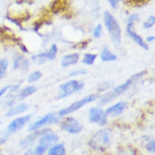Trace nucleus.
Segmentation results:
<instances>
[{
	"mask_svg": "<svg viewBox=\"0 0 155 155\" xmlns=\"http://www.w3.org/2000/svg\"><path fill=\"white\" fill-rule=\"evenodd\" d=\"M146 71H142V72L137 73L131 77L129 79H128L125 82H124L123 84L120 85L116 88H114L111 91L107 92V94H105L104 96L102 97L101 99L99 100V104L100 106H104V105H106L108 103L111 102L112 100L117 98L118 96H120L121 94H123L124 92H125L129 88V87L132 86V85L134 83V82H137L138 80L140 79V78H142L144 76Z\"/></svg>",
	"mask_w": 155,
	"mask_h": 155,
	"instance_id": "1",
	"label": "nucleus"
},
{
	"mask_svg": "<svg viewBox=\"0 0 155 155\" xmlns=\"http://www.w3.org/2000/svg\"><path fill=\"white\" fill-rule=\"evenodd\" d=\"M90 146L95 150L104 151L111 145V138L109 133L105 129L94 133L89 140Z\"/></svg>",
	"mask_w": 155,
	"mask_h": 155,
	"instance_id": "2",
	"label": "nucleus"
},
{
	"mask_svg": "<svg viewBox=\"0 0 155 155\" xmlns=\"http://www.w3.org/2000/svg\"><path fill=\"white\" fill-rule=\"evenodd\" d=\"M104 24L107 29L111 41L115 44H120L121 41V29L118 22L115 17L108 12H104Z\"/></svg>",
	"mask_w": 155,
	"mask_h": 155,
	"instance_id": "3",
	"label": "nucleus"
},
{
	"mask_svg": "<svg viewBox=\"0 0 155 155\" xmlns=\"http://www.w3.org/2000/svg\"><path fill=\"white\" fill-rule=\"evenodd\" d=\"M97 98H98L97 94H90V95H87V96H86L83 99L73 103L72 104H70V106H68L67 107L61 109V111H59V112H58V116H60V117H63V116H66L68 114L73 113V112L78 111V109L82 108V107H84L85 105H87V104L94 101Z\"/></svg>",
	"mask_w": 155,
	"mask_h": 155,
	"instance_id": "4",
	"label": "nucleus"
},
{
	"mask_svg": "<svg viewBox=\"0 0 155 155\" xmlns=\"http://www.w3.org/2000/svg\"><path fill=\"white\" fill-rule=\"evenodd\" d=\"M84 87V83L78 80H71L65 82L60 87V94L58 98L64 99L70 94H73L75 92L79 91Z\"/></svg>",
	"mask_w": 155,
	"mask_h": 155,
	"instance_id": "5",
	"label": "nucleus"
},
{
	"mask_svg": "<svg viewBox=\"0 0 155 155\" xmlns=\"http://www.w3.org/2000/svg\"><path fill=\"white\" fill-rule=\"evenodd\" d=\"M60 116H58V113L55 112H50L45 115L43 117H41V119H39L36 121L33 122L32 124H30L29 126V131L33 132L37 129H40L41 127H43L47 124H57L60 120Z\"/></svg>",
	"mask_w": 155,
	"mask_h": 155,
	"instance_id": "6",
	"label": "nucleus"
},
{
	"mask_svg": "<svg viewBox=\"0 0 155 155\" xmlns=\"http://www.w3.org/2000/svg\"><path fill=\"white\" fill-rule=\"evenodd\" d=\"M61 128L63 131L70 134H78L82 132L83 126L79 121L74 117H66L61 124Z\"/></svg>",
	"mask_w": 155,
	"mask_h": 155,
	"instance_id": "7",
	"label": "nucleus"
},
{
	"mask_svg": "<svg viewBox=\"0 0 155 155\" xmlns=\"http://www.w3.org/2000/svg\"><path fill=\"white\" fill-rule=\"evenodd\" d=\"M89 120L91 123L104 126L107 124V116L104 110L96 107H93L89 110Z\"/></svg>",
	"mask_w": 155,
	"mask_h": 155,
	"instance_id": "8",
	"label": "nucleus"
},
{
	"mask_svg": "<svg viewBox=\"0 0 155 155\" xmlns=\"http://www.w3.org/2000/svg\"><path fill=\"white\" fill-rule=\"evenodd\" d=\"M31 118V115H26V116L18 117L15 119L8 124L7 128V131L8 133H15L19 131L28 122Z\"/></svg>",
	"mask_w": 155,
	"mask_h": 155,
	"instance_id": "9",
	"label": "nucleus"
},
{
	"mask_svg": "<svg viewBox=\"0 0 155 155\" xmlns=\"http://www.w3.org/2000/svg\"><path fill=\"white\" fill-rule=\"evenodd\" d=\"M50 131L49 129H37L36 131H33V133L29 134L24 137L23 140L20 141L19 143V145L21 146L23 149H25V148H28L29 146H31L34 144V142L36 141L38 138H40L41 136L45 134V133Z\"/></svg>",
	"mask_w": 155,
	"mask_h": 155,
	"instance_id": "10",
	"label": "nucleus"
},
{
	"mask_svg": "<svg viewBox=\"0 0 155 155\" xmlns=\"http://www.w3.org/2000/svg\"><path fill=\"white\" fill-rule=\"evenodd\" d=\"M58 140L59 137L57 134L52 133L51 131H48L39 138V145H44L46 148H49L57 144Z\"/></svg>",
	"mask_w": 155,
	"mask_h": 155,
	"instance_id": "11",
	"label": "nucleus"
},
{
	"mask_svg": "<svg viewBox=\"0 0 155 155\" xmlns=\"http://www.w3.org/2000/svg\"><path fill=\"white\" fill-rule=\"evenodd\" d=\"M133 25H134V23L128 22V25H127V32H128V36H130L131 38L133 40V41H134L136 44H137L140 47H141V48L145 49V50H147L148 48H149V46L147 45V44L145 43V41L143 40L142 37L140 36H139L136 31H134V30H133Z\"/></svg>",
	"mask_w": 155,
	"mask_h": 155,
	"instance_id": "12",
	"label": "nucleus"
},
{
	"mask_svg": "<svg viewBox=\"0 0 155 155\" xmlns=\"http://www.w3.org/2000/svg\"><path fill=\"white\" fill-rule=\"evenodd\" d=\"M126 107H127V104L125 102H119V103L114 104L107 109L105 111V113H106L107 116L116 117V116L120 115L125 110Z\"/></svg>",
	"mask_w": 155,
	"mask_h": 155,
	"instance_id": "13",
	"label": "nucleus"
},
{
	"mask_svg": "<svg viewBox=\"0 0 155 155\" xmlns=\"http://www.w3.org/2000/svg\"><path fill=\"white\" fill-rule=\"evenodd\" d=\"M29 65H30L29 61L23 56H17L16 58L14 59V62H13V69L14 70L20 69V70L25 71V70H28Z\"/></svg>",
	"mask_w": 155,
	"mask_h": 155,
	"instance_id": "14",
	"label": "nucleus"
},
{
	"mask_svg": "<svg viewBox=\"0 0 155 155\" xmlns=\"http://www.w3.org/2000/svg\"><path fill=\"white\" fill-rule=\"evenodd\" d=\"M28 110V105L27 104H24V103H21V104H18L16 106L12 107V108H10L6 113V116L7 117H12V116H17V115H19V114L24 113Z\"/></svg>",
	"mask_w": 155,
	"mask_h": 155,
	"instance_id": "15",
	"label": "nucleus"
},
{
	"mask_svg": "<svg viewBox=\"0 0 155 155\" xmlns=\"http://www.w3.org/2000/svg\"><path fill=\"white\" fill-rule=\"evenodd\" d=\"M78 59L79 55L78 53H70L63 57L61 64L63 67H69L70 65H75L78 61Z\"/></svg>",
	"mask_w": 155,
	"mask_h": 155,
	"instance_id": "16",
	"label": "nucleus"
},
{
	"mask_svg": "<svg viewBox=\"0 0 155 155\" xmlns=\"http://www.w3.org/2000/svg\"><path fill=\"white\" fill-rule=\"evenodd\" d=\"M100 58L102 61L104 62H108V61H114L117 59V56L109 50L108 48L105 47L103 48V50L100 54Z\"/></svg>",
	"mask_w": 155,
	"mask_h": 155,
	"instance_id": "17",
	"label": "nucleus"
},
{
	"mask_svg": "<svg viewBox=\"0 0 155 155\" xmlns=\"http://www.w3.org/2000/svg\"><path fill=\"white\" fill-rule=\"evenodd\" d=\"M36 91V88L34 86H27L19 91L18 94H17V98L19 99H24L34 94Z\"/></svg>",
	"mask_w": 155,
	"mask_h": 155,
	"instance_id": "18",
	"label": "nucleus"
},
{
	"mask_svg": "<svg viewBox=\"0 0 155 155\" xmlns=\"http://www.w3.org/2000/svg\"><path fill=\"white\" fill-rule=\"evenodd\" d=\"M48 150V148L41 145H38L35 148H30L24 153V155H44Z\"/></svg>",
	"mask_w": 155,
	"mask_h": 155,
	"instance_id": "19",
	"label": "nucleus"
},
{
	"mask_svg": "<svg viewBox=\"0 0 155 155\" xmlns=\"http://www.w3.org/2000/svg\"><path fill=\"white\" fill-rule=\"evenodd\" d=\"M65 148L63 144H55L48 150V155H65Z\"/></svg>",
	"mask_w": 155,
	"mask_h": 155,
	"instance_id": "20",
	"label": "nucleus"
},
{
	"mask_svg": "<svg viewBox=\"0 0 155 155\" xmlns=\"http://www.w3.org/2000/svg\"><path fill=\"white\" fill-rule=\"evenodd\" d=\"M58 46L56 45L55 44H53L51 45V47L49 48L47 52L45 53V56L46 58H47V60L48 61H53L57 57V54H58Z\"/></svg>",
	"mask_w": 155,
	"mask_h": 155,
	"instance_id": "21",
	"label": "nucleus"
},
{
	"mask_svg": "<svg viewBox=\"0 0 155 155\" xmlns=\"http://www.w3.org/2000/svg\"><path fill=\"white\" fill-rule=\"evenodd\" d=\"M97 58L96 54L94 53H86L84 56H83V58H82V63H84L85 65H93L95 61V59Z\"/></svg>",
	"mask_w": 155,
	"mask_h": 155,
	"instance_id": "22",
	"label": "nucleus"
},
{
	"mask_svg": "<svg viewBox=\"0 0 155 155\" xmlns=\"http://www.w3.org/2000/svg\"><path fill=\"white\" fill-rule=\"evenodd\" d=\"M31 60L33 61L34 62H36V64H38V65H42V64L45 62L46 61H48L47 58H46L45 53H41L35 56H32Z\"/></svg>",
	"mask_w": 155,
	"mask_h": 155,
	"instance_id": "23",
	"label": "nucleus"
},
{
	"mask_svg": "<svg viewBox=\"0 0 155 155\" xmlns=\"http://www.w3.org/2000/svg\"><path fill=\"white\" fill-rule=\"evenodd\" d=\"M8 67V61L6 58L0 59V79H2L6 74Z\"/></svg>",
	"mask_w": 155,
	"mask_h": 155,
	"instance_id": "24",
	"label": "nucleus"
},
{
	"mask_svg": "<svg viewBox=\"0 0 155 155\" xmlns=\"http://www.w3.org/2000/svg\"><path fill=\"white\" fill-rule=\"evenodd\" d=\"M42 76V74H41L39 70H36L34 72L31 73L29 74L28 78V82H30V83H33L35 82H37L40 78Z\"/></svg>",
	"mask_w": 155,
	"mask_h": 155,
	"instance_id": "25",
	"label": "nucleus"
},
{
	"mask_svg": "<svg viewBox=\"0 0 155 155\" xmlns=\"http://www.w3.org/2000/svg\"><path fill=\"white\" fill-rule=\"evenodd\" d=\"M155 24V17L153 15H151L148 18L143 24V28L145 29L151 28Z\"/></svg>",
	"mask_w": 155,
	"mask_h": 155,
	"instance_id": "26",
	"label": "nucleus"
},
{
	"mask_svg": "<svg viewBox=\"0 0 155 155\" xmlns=\"http://www.w3.org/2000/svg\"><path fill=\"white\" fill-rule=\"evenodd\" d=\"M102 30H103V28H102L101 24H98L94 27V30H93V36L94 38H99L101 36Z\"/></svg>",
	"mask_w": 155,
	"mask_h": 155,
	"instance_id": "27",
	"label": "nucleus"
},
{
	"mask_svg": "<svg viewBox=\"0 0 155 155\" xmlns=\"http://www.w3.org/2000/svg\"><path fill=\"white\" fill-rule=\"evenodd\" d=\"M146 150L149 151V152L152 153H154L155 152V142L153 140H151L150 141H148V143L146 144Z\"/></svg>",
	"mask_w": 155,
	"mask_h": 155,
	"instance_id": "28",
	"label": "nucleus"
},
{
	"mask_svg": "<svg viewBox=\"0 0 155 155\" xmlns=\"http://www.w3.org/2000/svg\"><path fill=\"white\" fill-rule=\"evenodd\" d=\"M9 133L7 131H0V145H2L7 140Z\"/></svg>",
	"mask_w": 155,
	"mask_h": 155,
	"instance_id": "29",
	"label": "nucleus"
},
{
	"mask_svg": "<svg viewBox=\"0 0 155 155\" xmlns=\"http://www.w3.org/2000/svg\"><path fill=\"white\" fill-rule=\"evenodd\" d=\"M86 70H74L70 73V76H78V75H82L86 74Z\"/></svg>",
	"mask_w": 155,
	"mask_h": 155,
	"instance_id": "30",
	"label": "nucleus"
},
{
	"mask_svg": "<svg viewBox=\"0 0 155 155\" xmlns=\"http://www.w3.org/2000/svg\"><path fill=\"white\" fill-rule=\"evenodd\" d=\"M138 19H139V15L137 14H132L130 16L128 17V22L135 23L136 21H138Z\"/></svg>",
	"mask_w": 155,
	"mask_h": 155,
	"instance_id": "31",
	"label": "nucleus"
},
{
	"mask_svg": "<svg viewBox=\"0 0 155 155\" xmlns=\"http://www.w3.org/2000/svg\"><path fill=\"white\" fill-rule=\"evenodd\" d=\"M10 88H11V86H6V87H2V89L0 90V99L7 93V91L10 89Z\"/></svg>",
	"mask_w": 155,
	"mask_h": 155,
	"instance_id": "32",
	"label": "nucleus"
},
{
	"mask_svg": "<svg viewBox=\"0 0 155 155\" xmlns=\"http://www.w3.org/2000/svg\"><path fill=\"white\" fill-rule=\"evenodd\" d=\"M107 2L112 8H116L117 6H118L119 0H107Z\"/></svg>",
	"mask_w": 155,
	"mask_h": 155,
	"instance_id": "33",
	"label": "nucleus"
},
{
	"mask_svg": "<svg viewBox=\"0 0 155 155\" xmlns=\"http://www.w3.org/2000/svg\"><path fill=\"white\" fill-rule=\"evenodd\" d=\"M146 41H149V42H152V41H154V36H148L146 38Z\"/></svg>",
	"mask_w": 155,
	"mask_h": 155,
	"instance_id": "34",
	"label": "nucleus"
},
{
	"mask_svg": "<svg viewBox=\"0 0 155 155\" xmlns=\"http://www.w3.org/2000/svg\"><path fill=\"white\" fill-rule=\"evenodd\" d=\"M0 124H1V121H0Z\"/></svg>",
	"mask_w": 155,
	"mask_h": 155,
	"instance_id": "35",
	"label": "nucleus"
}]
</instances>
